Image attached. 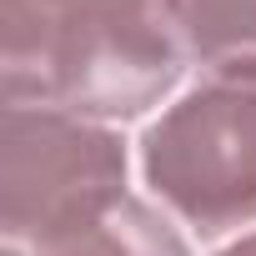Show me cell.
<instances>
[{
    "mask_svg": "<svg viewBox=\"0 0 256 256\" xmlns=\"http://www.w3.org/2000/svg\"><path fill=\"white\" fill-rule=\"evenodd\" d=\"M6 106L131 120L186 76L171 0H0Z\"/></svg>",
    "mask_w": 256,
    "mask_h": 256,
    "instance_id": "cell-1",
    "label": "cell"
},
{
    "mask_svg": "<svg viewBox=\"0 0 256 256\" xmlns=\"http://www.w3.org/2000/svg\"><path fill=\"white\" fill-rule=\"evenodd\" d=\"M146 186L201 236L256 221V66L206 70L141 136Z\"/></svg>",
    "mask_w": 256,
    "mask_h": 256,
    "instance_id": "cell-2",
    "label": "cell"
},
{
    "mask_svg": "<svg viewBox=\"0 0 256 256\" xmlns=\"http://www.w3.org/2000/svg\"><path fill=\"white\" fill-rule=\"evenodd\" d=\"M126 196V141L100 120L6 106L0 120V226L10 246L60 241Z\"/></svg>",
    "mask_w": 256,
    "mask_h": 256,
    "instance_id": "cell-3",
    "label": "cell"
},
{
    "mask_svg": "<svg viewBox=\"0 0 256 256\" xmlns=\"http://www.w3.org/2000/svg\"><path fill=\"white\" fill-rule=\"evenodd\" d=\"M30 256H191L186 236L141 196H126L90 226L36 246Z\"/></svg>",
    "mask_w": 256,
    "mask_h": 256,
    "instance_id": "cell-4",
    "label": "cell"
},
{
    "mask_svg": "<svg viewBox=\"0 0 256 256\" xmlns=\"http://www.w3.org/2000/svg\"><path fill=\"white\" fill-rule=\"evenodd\" d=\"M186 56L206 70L256 66V0H171Z\"/></svg>",
    "mask_w": 256,
    "mask_h": 256,
    "instance_id": "cell-5",
    "label": "cell"
},
{
    "mask_svg": "<svg viewBox=\"0 0 256 256\" xmlns=\"http://www.w3.org/2000/svg\"><path fill=\"white\" fill-rule=\"evenodd\" d=\"M216 256H256V231H251V236H241V241H231V246H221Z\"/></svg>",
    "mask_w": 256,
    "mask_h": 256,
    "instance_id": "cell-6",
    "label": "cell"
},
{
    "mask_svg": "<svg viewBox=\"0 0 256 256\" xmlns=\"http://www.w3.org/2000/svg\"><path fill=\"white\" fill-rule=\"evenodd\" d=\"M6 256H20V246H6Z\"/></svg>",
    "mask_w": 256,
    "mask_h": 256,
    "instance_id": "cell-7",
    "label": "cell"
}]
</instances>
